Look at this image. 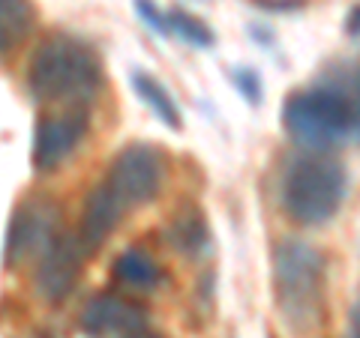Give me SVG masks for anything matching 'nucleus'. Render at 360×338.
Here are the masks:
<instances>
[{
    "label": "nucleus",
    "instance_id": "obj_1",
    "mask_svg": "<svg viewBox=\"0 0 360 338\" xmlns=\"http://www.w3.org/2000/svg\"><path fill=\"white\" fill-rule=\"evenodd\" d=\"M27 87L39 102H87L103 87V60L84 39L51 33L27 60Z\"/></svg>",
    "mask_w": 360,
    "mask_h": 338
},
{
    "label": "nucleus",
    "instance_id": "obj_2",
    "mask_svg": "<svg viewBox=\"0 0 360 338\" xmlns=\"http://www.w3.org/2000/svg\"><path fill=\"white\" fill-rule=\"evenodd\" d=\"M357 93L348 87L321 84L309 90H297L285 99L283 123L285 132L300 147L312 153H324L357 138Z\"/></svg>",
    "mask_w": 360,
    "mask_h": 338
},
{
    "label": "nucleus",
    "instance_id": "obj_3",
    "mask_svg": "<svg viewBox=\"0 0 360 338\" xmlns=\"http://www.w3.org/2000/svg\"><path fill=\"white\" fill-rule=\"evenodd\" d=\"M324 285L328 269L319 249H312L303 240L276 243L274 249V299L283 320L295 332H307L324 314Z\"/></svg>",
    "mask_w": 360,
    "mask_h": 338
},
{
    "label": "nucleus",
    "instance_id": "obj_4",
    "mask_svg": "<svg viewBox=\"0 0 360 338\" xmlns=\"http://www.w3.org/2000/svg\"><path fill=\"white\" fill-rule=\"evenodd\" d=\"M348 195V180L342 165L324 153H303L288 162L283 174V207L291 222L303 228L328 224L340 212Z\"/></svg>",
    "mask_w": 360,
    "mask_h": 338
},
{
    "label": "nucleus",
    "instance_id": "obj_5",
    "mask_svg": "<svg viewBox=\"0 0 360 338\" xmlns=\"http://www.w3.org/2000/svg\"><path fill=\"white\" fill-rule=\"evenodd\" d=\"M165 156L153 144H129L123 147L108 168V177L103 180L105 189L115 195V201L127 212L129 207H144L162 191L165 183Z\"/></svg>",
    "mask_w": 360,
    "mask_h": 338
},
{
    "label": "nucleus",
    "instance_id": "obj_6",
    "mask_svg": "<svg viewBox=\"0 0 360 338\" xmlns=\"http://www.w3.org/2000/svg\"><path fill=\"white\" fill-rule=\"evenodd\" d=\"M60 207L49 198H30L18 204L6 231V266H18L30 261L33 255H42V249L58 236Z\"/></svg>",
    "mask_w": 360,
    "mask_h": 338
},
{
    "label": "nucleus",
    "instance_id": "obj_7",
    "mask_svg": "<svg viewBox=\"0 0 360 338\" xmlns=\"http://www.w3.org/2000/svg\"><path fill=\"white\" fill-rule=\"evenodd\" d=\"M84 261H87V255L82 249V243H78V236L58 234L39 255L37 278H33L39 297L49 302H63L75 290Z\"/></svg>",
    "mask_w": 360,
    "mask_h": 338
},
{
    "label": "nucleus",
    "instance_id": "obj_8",
    "mask_svg": "<svg viewBox=\"0 0 360 338\" xmlns=\"http://www.w3.org/2000/svg\"><path fill=\"white\" fill-rule=\"evenodd\" d=\"M87 135V114L84 111H63V114H49L39 120L37 132H33V150L30 162L39 174L54 171L63 165L75 147Z\"/></svg>",
    "mask_w": 360,
    "mask_h": 338
},
{
    "label": "nucleus",
    "instance_id": "obj_9",
    "mask_svg": "<svg viewBox=\"0 0 360 338\" xmlns=\"http://www.w3.org/2000/svg\"><path fill=\"white\" fill-rule=\"evenodd\" d=\"M148 323V311L141 302L120 294H96L84 302L78 326L94 338H111V335H135Z\"/></svg>",
    "mask_w": 360,
    "mask_h": 338
},
{
    "label": "nucleus",
    "instance_id": "obj_10",
    "mask_svg": "<svg viewBox=\"0 0 360 338\" xmlns=\"http://www.w3.org/2000/svg\"><path fill=\"white\" fill-rule=\"evenodd\" d=\"M120 216H123V207L105 189V183H99L87 195V204H84V212H82V228L75 231L84 255H94V252L103 249V243L115 234Z\"/></svg>",
    "mask_w": 360,
    "mask_h": 338
},
{
    "label": "nucleus",
    "instance_id": "obj_11",
    "mask_svg": "<svg viewBox=\"0 0 360 338\" xmlns=\"http://www.w3.org/2000/svg\"><path fill=\"white\" fill-rule=\"evenodd\" d=\"M168 243H172V249L186 255V257H195L207 249V216L205 210L195 207V204H184L177 207L172 224H168Z\"/></svg>",
    "mask_w": 360,
    "mask_h": 338
},
{
    "label": "nucleus",
    "instance_id": "obj_12",
    "mask_svg": "<svg viewBox=\"0 0 360 338\" xmlns=\"http://www.w3.org/2000/svg\"><path fill=\"white\" fill-rule=\"evenodd\" d=\"M129 84H132L135 93H139L141 102L156 114V120H162L168 129H180V111H177V102H174L172 93H168V90H165L160 81H156L150 72L135 69V72L129 75Z\"/></svg>",
    "mask_w": 360,
    "mask_h": 338
},
{
    "label": "nucleus",
    "instance_id": "obj_13",
    "mask_svg": "<svg viewBox=\"0 0 360 338\" xmlns=\"http://www.w3.org/2000/svg\"><path fill=\"white\" fill-rule=\"evenodd\" d=\"M115 278L120 281L123 288L144 290V288L160 285L162 269H160V264H156L148 252L127 249L123 255H117V261H115Z\"/></svg>",
    "mask_w": 360,
    "mask_h": 338
},
{
    "label": "nucleus",
    "instance_id": "obj_14",
    "mask_svg": "<svg viewBox=\"0 0 360 338\" xmlns=\"http://www.w3.org/2000/svg\"><path fill=\"white\" fill-rule=\"evenodd\" d=\"M37 21L33 0H0V54L13 51Z\"/></svg>",
    "mask_w": 360,
    "mask_h": 338
},
{
    "label": "nucleus",
    "instance_id": "obj_15",
    "mask_svg": "<svg viewBox=\"0 0 360 338\" xmlns=\"http://www.w3.org/2000/svg\"><path fill=\"white\" fill-rule=\"evenodd\" d=\"M168 33H177L180 39L189 42V45H195V48H213V45H217L213 30L198 15L184 13V9H177V13H168Z\"/></svg>",
    "mask_w": 360,
    "mask_h": 338
},
{
    "label": "nucleus",
    "instance_id": "obj_16",
    "mask_svg": "<svg viewBox=\"0 0 360 338\" xmlns=\"http://www.w3.org/2000/svg\"><path fill=\"white\" fill-rule=\"evenodd\" d=\"M234 84H238V90L246 96V102H252V105H258L262 102V78H258V72L255 69H234Z\"/></svg>",
    "mask_w": 360,
    "mask_h": 338
},
{
    "label": "nucleus",
    "instance_id": "obj_17",
    "mask_svg": "<svg viewBox=\"0 0 360 338\" xmlns=\"http://www.w3.org/2000/svg\"><path fill=\"white\" fill-rule=\"evenodd\" d=\"M135 9H139V15L144 18V25H148L153 33H162V36H168V15L153 4V0H135Z\"/></svg>",
    "mask_w": 360,
    "mask_h": 338
},
{
    "label": "nucleus",
    "instance_id": "obj_18",
    "mask_svg": "<svg viewBox=\"0 0 360 338\" xmlns=\"http://www.w3.org/2000/svg\"><path fill=\"white\" fill-rule=\"evenodd\" d=\"M252 4L262 9H276V13H291V9L303 6V0H252Z\"/></svg>",
    "mask_w": 360,
    "mask_h": 338
},
{
    "label": "nucleus",
    "instance_id": "obj_19",
    "mask_svg": "<svg viewBox=\"0 0 360 338\" xmlns=\"http://www.w3.org/2000/svg\"><path fill=\"white\" fill-rule=\"evenodd\" d=\"M129 338H165V335H156V332H135Z\"/></svg>",
    "mask_w": 360,
    "mask_h": 338
},
{
    "label": "nucleus",
    "instance_id": "obj_20",
    "mask_svg": "<svg viewBox=\"0 0 360 338\" xmlns=\"http://www.w3.org/2000/svg\"><path fill=\"white\" fill-rule=\"evenodd\" d=\"M348 338H354V335H348Z\"/></svg>",
    "mask_w": 360,
    "mask_h": 338
}]
</instances>
